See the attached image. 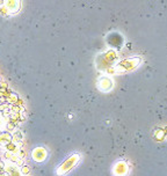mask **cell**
<instances>
[{"label":"cell","instance_id":"obj_1","mask_svg":"<svg viewBox=\"0 0 167 176\" xmlns=\"http://www.w3.org/2000/svg\"><path fill=\"white\" fill-rule=\"evenodd\" d=\"M79 160V155L78 154H74V155H71L70 158H67L57 169V174L58 175H63V174H66L68 173L78 162Z\"/></svg>","mask_w":167,"mask_h":176},{"label":"cell","instance_id":"obj_2","mask_svg":"<svg viewBox=\"0 0 167 176\" xmlns=\"http://www.w3.org/2000/svg\"><path fill=\"white\" fill-rule=\"evenodd\" d=\"M48 155V152L47 149H44L43 147H37V148H34L33 152H31V158L36 161V162H42L45 160Z\"/></svg>","mask_w":167,"mask_h":176},{"label":"cell","instance_id":"obj_3","mask_svg":"<svg viewBox=\"0 0 167 176\" xmlns=\"http://www.w3.org/2000/svg\"><path fill=\"white\" fill-rule=\"evenodd\" d=\"M4 170L8 174V176H22L19 167L16 164H14L13 162H8V163H5V168Z\"/></svg>","mask_w":167,"mask_h":176},{"label":"cell","instance_id":"obj_4","mask_svg":"<svg viewBox=\"0 0 167 176\" xmlns=\"http://www.w3.org/2000/svg\"><path fill=\"white\" fill-rule=\"evenodd\" d=\"M12 143L15 144L19 148H23V134L21 131H16L12 136Z\"/></svg>","mask_w":167,"mask_h":176},{"label":"cell","instance_id":"obj_5","mask_svg":"<svg viewBox=\"0 0 167 176\" xmlns=\"http://www.w3.org/2000/svg\"><path fill=\"white\" fill-rule=\"evenodd\" d=\"M6 8L10 13H15L20 10V3L19 1H14V0H11V1H6Z\"/></svg>","mask_w":167,"mask_h":176},{"label":"cell","instance_id":"obj_6","mask_svg":"<svg viewBox=\"0 0 167 176\" xmlns=\"http://www.w3.org/2000/svg\"><path fill=\"white\" fill-rule=\"evenodd\" d=\"M12 143V134L8 132L0 133V146H6L7 144Z\"/></svg>","mask_w":167,"mask_h":176},{"label":"cell","instance_id":"obj_7","mask_svg":"<svg viewBox=\"0 0 167 176\" xmlns=\"http://www.w3.org/2000/svg\"><path fill=\"white\" fill-rule=\"evenodd\" d=\"M12 91L10 88H0V103L6 102V99L10 96Z\"/></svg>","mask_w":167,"mask_h":176},{"label":"cell","instance_id":"obj_8","mask_svg":"<svg viewBox=\"0 0 167 176\" xmlns=\"http://www.w3.org/2000/svg\"><path fill=\"white\" fill-rule=\"evenodd\" d=\"M115 173L117 175H121V176L124 175L127 173V166H125V163L124 162H118L116 164V167H115Z\"/></svg>","mask_w":167,"mask_h":176},{"label":"cell","instance_id":"obj_9","mask_svg":"<svg viewBox=\"0 0 167 176\" xmlns=\"http://www.w3.org/2000/svg\"><path fill=\"white\" fill-rule=\"evenodd\" d=\"M19 95L18 94H15V93H11L10 94V96L6 99V103H8V104H11V106H13V104H16V102L19 101Z\"/></svg>","mask_w":167,"mask_h":176},{"label":"cell","instance_id":"obj_10","mask_svg":"<svg viewBox=\"0 0 167 176\" xmlns=\"http://www.w3.org/2000/svg\"><path fill=\"white\" fill-rule=\"evenodd\" d=\"M19 147L15 145V144H13V143H10V144H7L6 146H5V151L6 152H11V153H15V154H18L19 153Z\"/></svg>","mask_w":167,"mask_h":176},{"label":"cell","instance_id":"obj_11","mask_svg":"<svg viewBox=\"0 0 167 176\" xmlns=\"http://www.w3.org/2000/svg\"><path fill=\"white\" fill-rule=\"evenodd\" d=\"M5 158H6L7 160H10V162H13V163H15V162L18 161V159H19L18 154L11 153V152H5Z\"/></svg>","mask_w":167,"mask_h":176},{"label":"cell","instance_id":"obj_12","mask_svg":"<svg viewBox=\"0 0 167 176\" xmlns=\"http://www.w3.org/2000/svg\"><path fill=\"white\" fill-rule=\"evenodd\" d=\"M10 122H13L14 124H19V123H20V119H19V114L10 113Z\"/></svg>","mask_w":167,"mask_h":176},{"label":"cell","instance_id":"obj_13","mask_svg":"<svg viewBox=\"0 0 167 176\" xmlns=\"http://www.w3.org/2000/svg\"><path fill=\"white\" fill-rule=\"evenodd\" d=\"M16 129V124H14L13 122H7V124H6V130L8 131V133H11V132H13L14 130Z\"/></svg>","mask_w":167,"mask_h":176},{"label":"cell","instance_id":"obj_14","mask_svg":"<svg viewBox=\"0 0 167 176\" xmlns=\"http://www.w3.org/2000/svg\"><path fill=\"white\" fill-rule=\"evenodd\" d=\"M20 171H21L22 175H28V174L30 173V167H29L28 164H23V166L21 167Z\"/></svg>","mask_w":167,"mask_h":176},{"label":"cell","instance_id":"obj_15","mask_svg":"<svg viewBox=\"0 0 167 176\" xmlns=\"http://www.w3.org/2000/svg\"><path fill=\"white\" fill-rule=\"evenodd\" d=\"M0 88H8V85L7 82L4 80V78L0 76Z\"/></svg>","mask_w":167,"mask_h":176},{"label":"cell","instance_id":"obj_16","mask_svg":"<svg viewBox=\"0 0 167 176\" xmlns=\"http://www.w3.org/2000/svg\"><path fill=\"white\" fill-rule=\"evenodd\" d=\"M18 156L20 158V159H25V156H26V152H25V149L23 148H20L19 149V153H18Z\"/></svg>","mask_w":167,"mask_h":176},{"label":"cell","instance_id":"obj_17","mask_svg":"<svg viewBox=\"0 0 167 176\" xmlns=\"http://www.w3.org/2000/svg\"><path fill=\"white\" fill-rule=\"evenodd\" d=\"M19 119H20V122H23L26 119V111L19 113Z\"/></svg>","mask_w":167,"mask_h":176},{"label":"cell","instance_id":"obj_18","mask_svg":"<svg viewBox=\"0 0 167 176\" xmlns=\"http://www.w3.org/2000/svg\"><path fill=\"white\" fill-rule=\"evenodd\" d=\"M0 13H1V15H7L8 14V11H7V8L6 7H0Z\"/></svg>","mask_w":167,"mask_h":176},{"label":"cell","instance_id":"obj_19","mask_svg":"<svg viewBox=\"0 0 167 176\" xmlns=\"http://www.w3.org/2000/svg\"><path fill=\"white\" fill-rule=\"evenodd\" d=\"M1 125H3V118L0 117V126H1Z\"/></svg>","mask_w":167,"mask_h":176},{"label":"cell","instance_id":"obj_20","mask_svg":"<svg viewBox=\"0 0 167 176\" xmlns=\"http://www.w3.org/2000/svg\"><path fill=\"white\" fill-rule=\"evenodd\" d=\"M1 174H3V173H0V176H1Z\"/></svg>","mask_w":167,"mask_h":176}]
</instances>
